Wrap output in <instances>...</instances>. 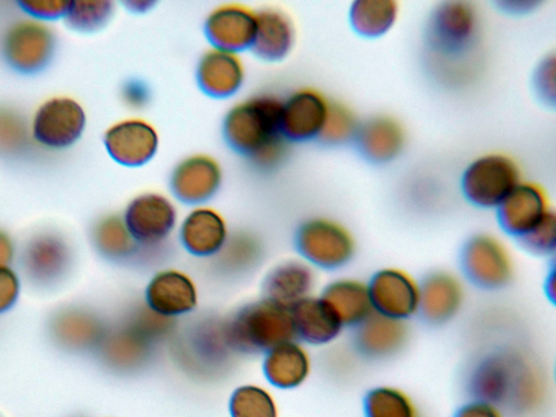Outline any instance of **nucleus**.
Wrapping results in <instances>:
<instances>
[{"label": "nucleus", "mask_w": 556, "mask_h": 417, "mask_svg": "<svg viewBox=\"0 0 556 417\" xmlns=\"http://www.w3.org/2000/svg\"><path fill=\"white\" fill-rule=\"evenodd\" d=\"M281 99L271 93L244 98L226 112L223 135L228 146L258 170H273L288 155L281 131Z\"/></svg>", "instance_id": "1"}, {"label": "nucleus", "mask_w": 556, "mask_h": 417, "mask_svg": "<svg viewBox=\"0 0 556 417\" xmlns=\"http://www.w3.org/2000/svg\"><path fill=\"white\" fill-rule=\"evenodd\" d=\"M469 390L477 400L495 405L509 401L519 408H531L540 401L542 381L538 370L519 356L496 353L475 366Z\"/></svg>", "instance_id": "2"}, {"label": "nucleus", "mask_w": 556, "mask_h": 417, "mask_svg": "<svg viewBox=\"0 0 556 417\" xmlns=\"http://www.w3.org/2000/svg\"><path fill=\"white\" fill-rule=\"evenodd\" d=\"M222 334L228 348L250 354L296 339L290 309L265 298L239 307L224 324Z\"/></svg>", "instance_id": "3"}, {"label": "nucleus", "mask_w": 556, "mask_h": 417, "mask_svg": "<svg viewBox=\"0 0 556 417\" xmlns=\"http://www.w3.org/2000/svg\"><path fill=\"white\" fill-rule=\"evenodd\" d=\"M294 245L301 260L326 270L345 266L356 252L351 230L339 220L324 216L304 220L295 231Z\"/></svg>", "instance_id": "4"}, {"label": "nucleus", "mask_w": 556, "mask_h": 417, "mask_svg": "<svg viewBox=\"0 0 556 417\" xmlns=\"http://www.w3.org/2000/svg\"><path fill=\"white\" fill-rule=\"evenodd\" d=\"M521 181L517 162L507 154L490 152L472 160L464 169L460 188L465 199L481 208H497Z\"/></svg>", "instance_id": "5"}, {"label": "nucleus", "mask_w": 556, "mask_h": 417, "mask_svg": "<svg viewBox=\"0 0 556 417\" xmlns=\"http://www.w3.org/2000/svg\"><path fill=\"white\" fill-rule=\"evenodd\" d=\"M480 28V16L468 1H444L431 12L426 37L433 52L443 58H458L475 46Z\"/></svg>", "instance_id": "6"}, {"label": "nucleus", "mask_w": 556, "mask_h": 417, "mask_svg": "<svg viewBox=\"0 0 556 417\" xmlns=\"http://www.w3.org/2000/svg\"><path fill=\"white\" fill-rule=\"evenodd\" d=\"M28 124L30 138L37 146L60 151L80 139L87 117L80 102L70 96L56 94L36 108Z\"/></svg>", "instance_id": "7"}, {"label": "nucleus", "mask_w": 556, "mask_h": 417, "mask_svg": "<svg viewBox=\"0 0 556 417\" xmlns=\"http://www.w3.org/2000/svg\"><path fill=\"white\" fill-rule=\"evenodd\" d=\"M55 46L56 37L51 26L29 16L13 21L1 38L5 62L22 74L43 70L51 61Z\"/></svg>", "instance_id": "8"}, {"label": "nucleus", "mask_w": 556, "mask_h": 417, "mask_svg": "<svg viewBox=\"0 0 556 417\" xmlns=\"http://www.w3.org/2000/svg\"><path fill=\"white\" fill-rule=\"evenodd\" d=\"M122 217L140 249L147 250L163 244L179 223L175 201L157 191L135 195L127 203Z\"/></svg>", "instance_id": "9"}, {"label": "nucleus", "mask_w": 556, "mask_h": 417, "mask_svg": "<svg viewBox=\"0 0 556 417\" xmlns=\"http://www.w3.org/2000/svg\"><path fill=\"white\" fill-rule=\"evenodd\" d=\"M460 264L465 276L476 286L498 289L513 278L515 264L506 243L491 233L472 236L464 244Z\"/></svg>", "instance_id": "10"}, {"label": "nucleus", "mask_w": 556, "mask_h": 417, "mask_svg": "<svg viewBox=\"0 0 556 417\" xmlns=\"http://www.w3.org/2000/svg\"><path fill=\"white\" fill-rule=\"evenodd\" d=\"M73 250L58 231L41 230L33 235L22 251L25 276L35 285L51 287L65 278L72 267Z\"/></svg>", "instance_id": "11"}, {"label": "nucleus", "mask_w": 556, "mask_h": 417, "mask_svg": "<svg viewBox=\"0 0 556 417\" xmlns=\"http://www.w3.org/2000/svg\"><path fill=\"white\" fill-rule=\"evenodd\" d=\"M103 143L108 154L118 164L139 167L156 154L160 136L146 118L128 116L112 123L104 131Z\"/></svg>", "instance_id": "12"}, {"label": "nucleus", "mask_w": 556, "mask_h": 417, "mask_svg": "<svg viewBox=\"0 0 556 417\" xmlns=\"http://www.w3.org/2000/svg\"><path fill=\"white\" fill-rule=\"evenodd\" d=\"M372 309L384 316L407 320L419 311L420 282L400 267H383L367 282Z\"/></svg>", "instance_id": "13"}, {"label": "nucleus", "mask_w": 556, "mask_h": 417, "mask_svg": "<svg viewBox=\"0 0 556 417\" xmlns=\"http://www.w3.org/2000/svg\"><path fill=\"white\" fill-rule=\"evenodd\" d=\"M223 169L219 162L205 153H194L181 159L169 175L173 197L185 204H206L219 190Z\"/></svg>", "instance_id": "14"}, {"label": "nucleus", "mask_w": 556, "mask_h": 417, "mask_svg": "<svg viewBox=\"0 0 556 417\" xmlns=\"http://www.w3.org/2000/svg\"><path fill=\"white\" fill-rule=\"evenodd\" d=\"M330 101L315 88H299L281 101L280 125L289 142L318 139Z\"/></svg>", "instance_id": "15"}, {"label": "nucleus", "mask_w": 556, "mask_h": 417, "mask_svg": "<svg viewBox=\"0 0 556 417\" xmlns=\"http://www.w3.org/2000/svg\"><path fill=\"white\" fill-rule=\"evenodd\" d=\"M501 228L518 240L554 212L546 189L521 180L497 206Z\"/></svg>", "instance_id": "16"}, {"label": "nucleus", "mask_w": 556, "mask_h": 417, "mask_svg": "<svg viewBox=\"0 0 556 417\" xmlns=\"http://www.w3.org/2000/svg\"><path fill=\"white\" fill-rule=\"evenodd\" d=\"M256 11L240 2L214 7L205 17L204 33L212 47L240 53L251 49Z\"/></svg>", "instance_id": "17"}, {"label": "nucleus", "mask_w": 556, "mask_h": 417, "mask_svg": "<svg viewBox=\"0 0 556 417\" xmlns=\"http://www.w3.org/2000/svg\"><path fill=\"white\" fill-rule=\"evenodd\" d=\"M144 301L156 314L174 319L197 307L198 288L193 279L181 269L164 268L149 279Z\"/></svg>", "instance_id": "18"}, {"label": "nucleus", "mask_w": 556, "mask_h": 417, "mask_svg": "<svg viewBox=\"0 0 556 417\" xmlns=\"http://www.w3.org/2000/svg\"><path fill=\"white\" fill-rule=\"evenodd\" d=\"M181 247L197 257H214L230 232L224 216L207 204L192 206L177 226Z\"/></svg>", "instance_id": "19"}, {"label": "nucleus", "mask_w": 556, "mask_h": 417, "mask_svg": "<svg viewBox=\"0 0 556 417\" xmlns=\"http://www.w3.org/2000/svg\"><path fill=\"white\" fill-rule=\"evenodd\" d=\"M195 77L207 96L226 99L235 96L243 86L245 66L239 53L212 47L199 59Z\"/></svg>", "instance_id": "20"}, {"label": "nucleus", "mask_w": 556, "mask_h": 417, "mask_svg": "<svg viewBox=\"0 0 556 417\" xmlns=\"http://www.w3.org/2000/svg\"><path fill=\"white\" fill-rule=\"evenodd\" d=\"M465 294L464 282L456 274L432 271L420 282L418 313L431 324H444L460 311Z\"/></svg>", "instance_id": "21"}, {"label": "nucleus", "mask_w": 556, "mask_h": 417, "mask_svg": "<svg viewBox=\"0 0 556 417\" xmlns=\"http://www.w3.org/2000/svg\"><path fill=\"white\" fill-rule=\"evenodd\" d=\"M406 320L372 312L355 326L354 345L362 355L383 359L396 355L407 343Z\"/></svg>", "instance_id": "22"}, {"label": "nucleus", "mask_w": 556, "mask_h": 417, "mask_svg": "<svg viewBox=\"0 0 556 417\" xmlns=\"http://www.w3.org/2000/svg\"><path fill=\"white\" fill-rule=\"evenodd\" d=\"M354 141L365 160L384 164L402 153L406 135L404 127L395 117L377 114L359 123Z\"/></svg>", "instance_id": "23"}, {"label": "nucleus", "mask_w": 556, "mask_h": 417, "mask_svg": "<svg viewBox=\"0 0 556 417\" xmlns=\"http://www.w3.org/2000/svg\"><path fill=\"white\" fill-rule=\"evenodd\" d=\"M316 286L314 267L303 260H288L275 265L263 280L264 298L286 308L312 295Z\"/></svg>", "instance_id": "24"}, {"label": "nucleus", "mask_w": 556, "mask_h": 417, "mask_svg": "<svg viewBox=\"0 0 556 417\" xmlns=\"http://www.w3.org/2000/svg\"><path fill=\"white\" fill-rule=\"evenodd\" d=\"M105 331L103 323L93 312L79 306L59 309L50 321L52 339L72 351L98 348Z\"/></svg>", "instance_id": "25"}, {"label": "nucleus", "mask_w": 556, "mask_h": 417, "mask_svg": "<svg viewBox=\"0 0 556 417\" xmlns=\"http://www.w3.org/2000/svg\"><path fill=\"white\" fill-rule=\"evenodd\" d=\"M262 370L275 388L293 389L308 378L312 358L307 349L296 339L279 343L264 353Z\"/></svg>", "instance_id": "26"}, {"label": "nucleus", "mask_w": 556, "mask_h": 417, "mask_svg": "<svg viewBox=\"0 0 556 417\" xmlns=\"http://www.w3.org/2000/svg\"><path fill=\"white\" fill-rule=\"evenodd\" d=\"M295 29L290 16L275 7L256 11V25L251 50L260 59L277 62L285 59L294 45Z\"/></svg>", "instance_id": "27"}, {"label": "nucleus", "mask_w": 556, "mask_h": 417, "mask_svg": "<svg viewBox=\"0 0 556 417\" xmlns=\"http://www.w3.org/2000/svg\"><path fill=\"white\" fill-rule=\"evenodd\" d=\"M344 327H355L372 312L367 282L353 277L329 281L319 295Z\"/></svg>", "instance_id": "28"}, {"label": "nucleus", "mask_w": 556, "mask_h": 417, "mask_svg": "<svg viewBox=\"0 0 556 417\" xmlns=\"http://www.w3.org/2000/svg\"><path fill=\"white\" fill-rule=\"evenodd\" d=\"M295 338L311 345L334 341L343 326L320 296L309 295L290 308Z\"/></svg>", "instance_id": "29"}, {"label": "nucleus", "mask_w": 556, "mask_h": 417, "mask_svg": "<svg viewBox=\"0 0 556 417\" xmlns=\"http://www.w3.org/2000/svg\"><path fill=\"white\" fill-rule=\"evenodd\" d=\"M151 342L126 323L123 327L106 330L98 349L105 365L117 370H127L144 361Z\"/></svg>", "instance_id": "30"}, {"label": "nucleus", "mask_w": 556, "mask_h": 417, "mask_svg": "<svg viewBox=\"0 0 556 417\" xmlns=\"http://www.w3.org/2000/svg\"><path fill=\"white\" fill-rule=\"evenodd\" d=\"M91 241L96 250L110 261H126L140 251L123 217L116 214L101 216L94 222Z\"/></svg>", "instance_id": "31"}, {"label": "nucleus", "mask_w": 556, "mask_h": 417, "mask_svg": "<svg viewBox=\"0 0 556 417\" xmlns=\"http://www.w3.org/2000/svg\"><path fill=\"white\" fill-rule=\"evenodd\" d=\"M399 13L400 7L394 0H357L350 8L349 20L359 36L378 38L394 26Z\"/></svg>", "instance_id": "32"}, {"label": "nucleus", "mask_w": 556, "mask_h": 417, "mask_svg": "<svg viewBox=\"0 0 556 417\" xmlns=\"http://www.w3.org/2000/svg\"><path fill=\"white\" fill-rule=\"evenodd\" d=\"M261 253V243L255 236L238 231L229 235L214 258L223 273L238 275L251 269L260 260Z\"/></svg>", "instance_id": "33"}, {"label": "nucleus", "mask_w": 556, "mask_h": 417, "mask_svg": "<svg viewBox=\"0 0 556 417\" xmlns=\"http://www.w3.org/2000/svg\"><path fill=\"white\" fill-rule=\"evenodd\" d=\"M365 417H421L412 397L392 386L371 389L364 402Z\"/></svg>", "instance_id": "34"}, {"label": "nucleus", "mask_w": 556, "mask_h": 417, "mask_svg": "<svg viewBox=\"0 0 556 417\" xmlns=\"http://www.w3.org/2000/svg\"><path fill=\"white\" fill-rule=\"evenodd\" d=\"M114 11V2L110 0H75L68 1L63 18L76 31L93 33L110 22Z\"/></svg>", "instance_id": "35"}, {"label": "nucleus", "mask_w": 556, "mask_h": 417, "mask_svg": "<svg viewBox=\"0 0 556 417\" xmlns=\"http://www.w3.org/2000/svg\"><path fill=\"white\" fill-rule=\"evenodd\" d=\"M231 417H278L273 395L257 384H242L235 389L229 399Z\"/></svg>", "instance_id": "36"}, {"label": "nucleus", "mask_w": 556, "mask_h": 417, "mask_svg": "<svg viewBox=\"0 0 556 417\" xmlns=\"http://www.w3.org/2000/svg\"><path fill=\"white\" fill-rule=\"evenodd\" d=\"M358 126L356 115L348 105L330 101L318 140L328 146H341L354 141Z\"/></svg>", "instance_id": "37"}, {"label": "nucleus", "mask_w": 556, "mask_h": 417, "mask_svg": "<svg viewBox=\"0 0 556 417\" xmlns=\"http://www.w3.org/2000/svg\"><path fill=\"white\" fill-rule=\"evenodd\" d=\"M29 124L24 116L7 105H0V154L15 156L24 152L30 140Z\"/></svg>", "instance_id": "38"}, {"label": "nucleus", "mask_w": 556, "mask_h": 417, "mask_svg": "<svg viewBox=\"0 0 556 417\" xmlns=\"http://www.w3.org/2000/svg\"><path fill=\"white\" fill-rule=\"evenodd\" d=\"M530 252L547 255L554 252L556 245V216L552 212L538 226L519 239Z\"/></svg>", "instance_id": "39"}, {"label": "nucleus", "mask_w": 556, "mask_h": 417, "mask_svg": "<svg viewBox=\"0 0 556 417\" xmlns=\"http://www.w3.org/2000/svg\"><path fill=\"white\" fill-rule=\"evenodd\" d=\"M21 10L31 18L48 23L63 18L68 1L63 0H22L17 2Z\"/></svg>", "instance_id": "40"}, {"label": "nucleus", "mask_w": 556, "mask_h": 417, "mask_svg": "<svg viewBox=\"0 0 556 417\" xmlns=\"http://www.w3.org/2000/svg\"><path fill=\"white\" fill-rule=\"evenodd\" d=\"M533 87L541 100L545 103H555V58H544L538 65L533 75Z\"/></svg>", "instance_id": "41"}, {"label": "nucleus", "mask_w": 556, "mask_h": 417, "mask_svg": "<svg viewBox=\"0 0 556 417\" xmlns=\"http://www.w3.org/2000/svg\"><path fill=\"white\" fill-rule=\"evenodd\" d=\"M122 103L129 110L139 111L150 102V90L148 86L138 79L126 81L121 88Z\"/></svg>", "instance_id": "42"}, {"label": "nucleus", "mask_w": 556, "mask_h": 417, "mask_svg": "<svg viewBox=\"0 0 556 417\" xmlns=\"http://www.w3.org/2000/svg\"><path fill=\"white\" fill-rule=\"evenodd\" d=\"M20 278L10 267H0V313L9 309L17 300Z\"/></svg>", "instance_id": "43"}, {"label": "nucleus", "mask_w": 556, "mask_h": 417, "mask_svg": "<svg viewBox=\"0 0 556 417\" xmlns=\"http://www.w3.org/2000/svg\"><path fill=\"white\" fill-rule=\"evenodd\" d=\"M454 417H503V414L497 405L475 399L464 404Z\"/></svg>", "instance_id": "44"}, {"label": "nucleus", "mask_w": 556, "mask_h": 417, "mask_svg": "<svg viewBox=\"0 0 556 417\" xmlns=\"http://www.w3.org/2000/svg\"><path fill=\"white\" fill-rule=\"evenodd\" d=\"M15 253L14 242L10 235L0 229V267L9 266Z\"/></svg>", "instance_id": "45"}, {"label": "nucleus", "mask_w": 556, "mask_h": 417, "mask_svg": "<svg viewBox=\"0 0 556 417\" xmlns=\"http://www.w3.org/2000/svg\"><path fill=\"white\" fill-rule=\"evenodd\" d=\"M538 2L532 0H516V1H505L503 5L505 10L510 12H523L529 11L530 8H533Z\"/></svg>", "instance_id": "46"}, {"label": "nucleus", "mask_w": 556, "mask_h": 417, "mask_svg": "<svg viewBox=\"0 0 556 417\" xmlns=\"http://www.w3.org/2000/svg\"><path fill=\"white\" fill-rule=\"evenodd\" d=\"M154 2L151 0H130L125 2V5L134 12H144L153 7Z\"/></svg>", "instance_id": "47"}, {"label": "nucleus", "mask_w": 556, "mask_h": 417, "mask_svg": "<svg viewBox=\"0 0 556 417\" xmlns=\"http://www.w3.org/2000/svg\"><path fill=\"white\" fill-rule=\"evenodd\" d=\"M547 292L551 296H554L555 294V279H554V275H552V277H549V281L547 282Z\"/></svg>", "instance_id": "48"}]
</instances>
